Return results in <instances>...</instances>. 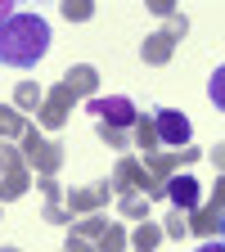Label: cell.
<instances>
[{
    "label": "cell",
    "instance_id": "1",
    "mask_svg": "<svg viewBox=\"0 0 225 252\" xmlns=\"http://www.w3.org/2000/svg\"><path fill=\"white\" fill-rule=\"evenodd\" d=\"M45 54H50V23L41 14H9L0 23V63L36 68Z\"/></svg>",
    "mask_w": 225,
    "mask_h": 252
},
{
    "label": "cell",
    "instance_id": "2",
    "mask_svg": "<svg viewBox=\"0 0 225 252\" xmlns=\"http://www.w3.org/2000/svg\"><path fill=\"white\" fill-rule=\"evenodd\" d=\"M108 185L117 189V194H144L149 203H153V198H167V185L158 180V176L140 162V158H131V153L117 158V167H113V180H108Z\"/></svg>",
    "mask_w": 225,
    "mask_h": 252
},
{
    "label": "cell",
    "instance_id": "3",
    "mask_svg": "<svg viewBox=\"0 0 225 252\" xmlns=\"http://www.w3.org/2000/svg\"><path fill=\"white\" fill-rule=\"evenodd\" d=\"M18 149H23V162L36 171V176H59V167H63V144L59 140H50V135H41L36 126H27L23 131V140H18Z\"/></svg>",
    "mask_w": 225,
    "mask_h": 252
},
{
    "label": "cell",
    "instance_id": "4",
    "mask_svg": "<svg viewBox=\"0 0 225 252\" xmlns=\"http://www.w3.org/2000/svg\"><path fill=\"white\" fill-rule=\"evenodd\" d=\"M32 189V167L23 162V149L0 140V203H18Z\"/></svg>",
    "mask_w": 225,
    "mask_h": 252
},
{
    "label": "cell",
    "instance_id": "5",
    "mask_svg": "<svg viewBox=\"0 0 225 252\" xmlns=\"http://www.w3.org/2000/svg\"><path fill=\"white\" fill-rule=\"evenodd\" d=\"M185 32H189V18H185V14L167 18V27L149 32V36L140 41V59L149 63V68H162V63H171V54H176V45H180Z\"/></svg>",
    "mask_w": 225,
    "mask_h": 252
},
{
    "label": "cell",
    "instance_id": "6",
    "mask_svg": "<svg viewBox=\"0 0 225 252\" xmlns=\"http://www.w3.org/2000/svg\"><path fill=\"white\" fill-rule=\"evenodd\" d=\"M86 113H95V122L104 126H117V131H131L135 126V104L126 99V94H95V99H86Z\"/></svg>",
    "mask_w": 225,
    "mask_h": 252
},
{
    "label": "cell",
    "instance_id": "7",
    "mask_svg": "<svg viewBox=\"0 0 225 252\" xmlns=\"http://www.w3.org/2000/svg\"><path fill=\"white\" fill-rule=\"evenodd\" d=\"M153 131L162 149H189V140H194V126L180 108H153Z\"/></svg>",
    "mask_w": 225,
    "mask_h": 252
},
{
    "label": "cell",
    "instance_id": "8",
    "mask_svg": "<svg viewBox=\"0 0 225 252\" xmlns=\"http://www.w3.org/2000/svg\"><path fill=\"white\" fill-rule=\"evenodd\" d=\"M113 198V185L108 180H95V185H81V189H68L63 194V207H68V216H95V212H104Z\"/></svg>",
    "mask_w": 225,
    "mask_h": 252
},
{
    "label": "cell",
    "instance_id": "9",
    "mask_svg": "<svg viewBox=\"0 0 225 252\" xmlns=\"http://www.w3.org/2000/svg\"><path fill=\"white\" fill-rule=\"evenodd\" d=\"M72 104H77V94L63 86V81H59V86H50V90H45V99H41V108H36V126H45V131H59V126H68Z\"/></svg>",
    "mask_w": 225,
    "mask_h": 252
},
{
    "label": "cell",
    "instance_id": "10",
    "mask_svg": "<svg viewBox=\"0 0 225 252\" xmlns=\"http://www.w3.org/2000/svg\"><path fill=\"white\" fill-rule=\"evenodd\" d=\"M198 158H203V149H158V153L140 158V162H144V167H149V171H153L158 180L167 185V180H171V176H176L180 167H194Z\"/></svg>",
    "mask_w": 225,
    "mask_h": 252
},
{
    "label": "cell",
    "instance_id": "11",
    "mask_svg": "<svg viewBox=\"0 0 225 252\" xmlns=\"http://www.w3.org/2000/svg\"><path fill=\"white\" fill-rule=\"evenodd\" d=\"M167 198H171V207H176V212H194V207H198V198H203V185L189 176V171H176V176L167 180Z\"/></svg>",
    "mask_w": 225,
    "mask_h": 252
},
{
    "label": "cell",
    "instance_id": "12",
    "mask_svg": "<svg viewBox=\"0 0 225 252\" xmlns=\"http://www.w3.org/2000/svg\"><path fill=\"white\" fill-rule=\"evenodd\" d=\"M225 230V212L216 203H198L194 212H189V234H198V239H221Z\"/></svg>",
    "mask_w": 225,
    "mask_h": 252
},
{
    "label": "cell",
    "instance_id": "13",
    "mask_svg": "<svg viewBox=\"0 0 225 252\" xmlns=\"http://www.w3.org/2000/svg\"><path fill=\"white\" fill-rule=\"evenodd\" d=\"M63 86H68L77 99H81V94L95 99V90H99V68H95V63H72V68L63 72Z\"/></svg>",
    "mask_w": 225,
    "mask_h": 252
},
{
    "label": "cell",
    "instance_id": "14",
    "mask_svg": "<svg viewBox=\"0 0 225 252\" xmlns=\"http://www.w3.org/2000/svg\"><path fill=\"white\" fill-rule=\"evenodd\" d=\"M36 189L45 194V220H54V225H72L68 207H63V189H59V180H54V176H41Z\"/></svg>",
    "mask_w": 225,
    "mask_h": 252
},
{
    "label": "cell",
    "instance_id": "15",
    "mask_svg": "<svg viewBox=\"0 0 225 252\" xmlns=\"http://www.w3.org/2000/svg\"><path fill=\"white\" fill-rule=\"evenodd\" d=\"M126 243H131L135 252H158V243H162V225L149 216V220H140V225L126 234Z\"/></svg>",
    "mask_w": 225,
    "mask_h": 252
},
{
    "label": "cell",
    "instance_id": "16",
    "mask_svg": "<svg viewBox=\"0 0 225 252\" xmlns=\"http://www.w3.org/2000/svg\"><path fill=\"white\" fill-rule=\"evenodd\" d=\"M131 140H135L140 158H149V153H158V149H162V144H158V131H153V113H149V117H135V126H131Z\"/></svg>",
    "mask_w": 225,
    "mask_h": 252
},
{
    "label": "cell",
    "instance_id": "17",
    "mask_svg": "<svg viewBox=\"0 0 225 252\" xmlns=\"http://www.w3.org/2000/svg\"><path fill=\"white\" fill-rule=\"evenodd\" d=\"M41 99H45V90H41L36 81H18V86H14V108H18L23 117H27V113H36Z\"/></svg>",
    "mask_w": 225,
    "mask_h": 252
},
{
    "label": "cell",
    "instance_id": "18",
    "mask_svg": "<svg viewBox=\"0 0 225 252\" xmlns=\"http://www.w3.org/2000/svg\"><path fill=\"white\" fill-rule=\"evenodd\" d=\"M27 126H32V122H27L14 104H0V140H23Z\"/></svg>",
    "mask_w": 225,
    "mask_h": 252
},
{
    "label": "cell",
    "instance_id": "19",
    "mask_svg": "<svg viewBox=\"0 0 225 252\" xmlns=\"http://www.w3.org/2000/svg\"><path fill=\"white\" fill-rule=\"evenodd\" d=\"M108 225H113V220H108V216H104V212H95V216H77V220H72V225H68V230H72V234H81V239H90V243H95V239H99V234H104V230H108Z\"/></svg>",
    "mask_w": 225,
    "mask_h": 252
},
{
    "label": "cell",
    "instance_id": "20",
    "mask_svg": "<svg viewBox=\"0 0 225 252\" xmlns=\"http://www.w3.org/2000/svg\"><path fill=\"white\" fill-rule=\"evenodd\" d=\"M117 212L126 220H149V198L144 194H117Z\"/></svg>",
    "mask_w": 225,
    "mask_h": 252
},
{
    "label": "cell",
    "instance_id": "21",
    "mask_svg": "<svg viewBox=\"0 0 225 252\" xmlns=\"http://www.w3.org/2000/svg\"><path fill=\"white\" fill-rule=\"evenodd\" d=\"M95 252H126V230L117 225V220H113L99 239H95Z\"/></svg>",
    "mask_w": 225,
    "mask_h": 252
},
{
    "label": "cell",
    "instance_id": "22",
    "mask_svg": "<svg viewBox=\"0 0 225 252\" xmlns=\"http://www.w3.org/2000/svg\"><path fill=\"white\" fill-rule=\"evenodd\" d=\"M59 14L68 18V23H90L95 18V0H63Z\"/></svg>",
    "mask_w": 225,
    "mask_h": 252
},
{
    "label": "cell",
    "instance_id": "23",
    "mask_svg": "<svg viewBox=\"0 0 225 252\" xmlns=\"http://www.w3.org/2000/svg\"><path fill=\"white\" fill-rule=\"evenodd\" d=\"M185 234H189V212L171 207V216L162 220V239H185Z\"/></svg>",
    "mask_w": 225,
    "mask_h": 252
},
{
    "label": "cell",
    "instance_id": "24",
    "mask_svg": "<svg viewBox=\"0 0 225 252\" xmlns=\"http://www.w3.org/2000/svg\"><path fill=\"white\" fill-rule=\"evenodd\" d=\"M95 131L108 149H131V131H117V126H104V122H95Z\"/></svg>",
    "mask_w": 225,
    "mask_h": 252
},
{
    "label": "cell",
    "instance_id": "25",
    "mask_svg": "<svg viewBox=\"0 0 225 252\" xmlns=\"http://www.w3.org/2000/svg\"><path fill=\"white\" fill-rule=\"evenodd\" d=\"M207 94H212V104H216V108L225 113V63H221V68H216V72L207 77Z\"/></svg>",
    "mask_w": 225,
    "mask_h": 252
},
{
    "label": "cell",
    "instance_id": "26",
    "mask_svg": "<svg viewBox=\"0 0 225 252\" xmlns=\"http://www.w3.org/2000/svg\"><path fill=\"white\" fill-rule=\"evenodd\" d=\"M149 14H158V18H176L180 9H176V0H149Z\"/></svg>",
    "mask_w": 225,
    "mask_h": 252
},
{
    "label": "cell",
    "instance_id": "27",
    "mask_svg": "<svg viewBox=\"0 0 225 252\" xmlns=\"http://www.w3.org/2000/svg\"><path fill=\"white\" fill-rule=\"evenodd\" d=\"M63 252H95V243H90V239H81V234H72V230H68V243H63Z\"/></svg>",
    "mask_w": 225,
    "mask_h": 252
},
{
    "label": "cell",
    "instance_id": "28",
    "mask_svg": "<svg viewBox=\"0 0 225 252\" xmlns=\"http://www.w3.org/2000/svg\"><path fill=\"white\" fill-rule=\"evenodd\" d=\"M207 203H216V207L225 212V171L216 176V185H212V198H207Z\"/></svg>",
    "mask_w": 225,
    "mask_h": 252
},
{
    "label": "cell",
    "instance_id": "29",
    "mask_svg": "<svg viewBox=\"0 0 225 252\" xmlns=\"http://www.w3.org/2000/svg\"><path fill=\"white\" fill-rule=\"evenodd\" d=\"M194 252H225V239H203Z\"/></svg>",
    "mask_w": 225,
    "mask_h": 252
},
{
    "label": "cell",
    "instance_id": "30",
    "mask_svg": "<svg viewBox=\"0 0 225 252\" xmlns=\"http://www.w3.org/2000/svg\"><path fill=\"white\" fill-rule=\"evenodd\" d=\"M212 162H216V167L225 171V144H216V149H212Z\"/></svg>",
    "mask_w": 225,
    "mask_h": 252
},
{
    "label": "cell",
    "instance_id": "31",
    "mask_svg": "<svg viewBox=\"0 0 225 252\" xmlns=\"http://www.w3.org/2000/svg\"><path fill=\"white\" fill-rule=\"evenodd\" d=\"M9 14H14V5H9V0H0V23H5Z\"/></svg>",
    "mask_w": 225,
    "mask_h": 252
},
{
    "label": "cell",
    "instance_id": "32",
    "mask_svg": "<svg viewBox=\"0 0 225 252\" xmlns=\"http://www.w3.org/2000/svg\"><path fill=\"white\" fill-rule=\"evenodd\" d=\"M0 252H23V248H14V243H5V248H0Z\"/></svg>",
    "mask_w": 225,
    "mask_h": 252
},
{
    "label": "cell",
    "instance_id": "33",
    "mask_svg": "<svg viewBox=\"0 0 225 252\" xmlns=\"http://www.w3.org/2000/svg\"><path fill=\"white\" fill-rule=\"evenodd\" d=\"M221 239H225V230H221Z\"/></svg>",
    "mask_w": 225,
    "mask_h": 252
}]
</instances>
